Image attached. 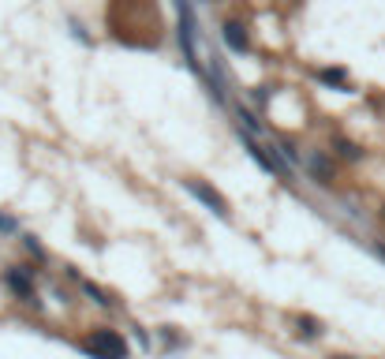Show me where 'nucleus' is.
I'll list each match as a JSON object with an SVG mask.
<instances>
[{
	"label": "nucleus",
	"mask_w": 385,
	"mask_h": 359,
	"mask_svg": "<svg viewBox=\"0 0 385 359\" xmlns=\"http://www.w3.org/2000/svg\"><path fill=\"white\" fill-rule=\"evenodd\" d=\"M8 285H12L15 292H19V296H34V285H30V281H27V274H23V266H15V269H8Z\"/></svg>",
	"instance_id": "nucleus-6"
},
{
	"label": "nucleus",
	"mask_w": 385,
	"mask_h": 359,
	"mask_svg": "<svg viewBox=\"0 0 385 359\" xmlns=\"http://www.w3.org/2000/svg\"><path fill=\"white\" fill-rule=\"evenodd\" d=\"M322 330H318V322L314 318H300V337H318Z\"/></svg>",
	"instance_id": "nucleus-7"
},
{
	"label": "nucleus",
	"mask_w": 385,
	"mask_h": 359,
	"mask_svg": "<svg viewBox=\"0 0 385 359\" xmlns=\"http://www.w3.org/2000/svg\"><path fill=\"white\" fill-rule=\"evenodd\" d=\"M86 356L94 359H127V341L120 337L116 330H94L90 337H86Z\"/></svg>",
	"instance_id": "nucleus-2"
},
{
	"label": "nucleus",
	"mask_w": 385,
	"mask_h": 359,
	"mask_svg": "<svg viewBox=\"0 0 385 359\" xmlns=\"http://www.w3.org/2000/svg\"><path fill=\"white\" fill-rule=\"evenodd\" d=\"M0 232H15V217H4V213H0Z\"/></svg>",
	"instance_id": "nucleus-8"
},
{
	"label": "nucleus",
	"mask_w": 385,
	"mask_h": 359,
	"mask_svg": "<svg viewBox=\"0 0 385 359\" xmlns=\"http://www.w3.org/2000/svg\"><path fill=\"white\" fill-rule=\"evenodd\" d=\"M225 45L232 49V52H247L251 49V38H247V27H239V23H225Z\"/></svg>",
	"instance_id": "nucleus-5"
},
{
	"label": "nucleus",
	"mask_w": 385,
	"mask_h": 359,
	"mask_svg": "<svg viewBox=\"0 0 385 359\" xmlns=\"http://www.w3.org/2000/svg\"><path fill=\"white\" fill-rule=\"evenodd\" d=\"M239 139H244L247 154L255 157V161H258V165L266 169V172H277V176H288V169H284L281 161H277V154H266V150H262V146H258V143H255V139H251V135H244V132H239Z\"/></svg>",
	"instance_id": "nucleus-4"
},
{
	"label": "nucleus",
	"mask_w": 385,
	"mask_h": 359,
	"mask_svg": "<svg viewBox=\"0 0 385 359\" xmlns=\"http://www.w3.org/2000/svg\"><path fill=\"white\" fill-rule=\"evenodd\" d=\"M326 83H344V71H322Z\"/></svg>",
	"instance_id": "nucleus-9"
},
{
	"label": "nucleus",
	"mask_w": 385,
	"mask_h": 359,
	"mask_svg": "<svg viewBox=\"0 0 385 359\" xmlns=\"http://www.w3.org/2000/svg\"><path fill=\"white\" fill-rule=\"evenodd\" d=\"M176 12H180V49H183V60L191 64L195 71H202V60H199V27H195L191 0H176Z\"/></svg>",
	"instance_id": "nucleus-1"
},
{
	"label": "nucleus",
	"mask_w": 385,
	"mask_h": 359,
	"mask_svg": "<svg viewBox=\"0 0 385 359\" xmlns=\"http://www.w3.org/2000/svg\"><path fill=\"white\" fill-rule=\"evenodd\" d=\"M183 188L191 191L195 199H199V202L206 206V210H214L217 217H228V202H225V199H221V195H217L214 188H206L202 180H183Z\"/></svg>",
	"instance_id": "nucleus-3"
}]
</instances>
